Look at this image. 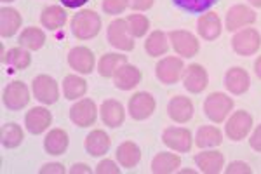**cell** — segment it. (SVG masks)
<instances>
[{"label":"cell","mask_w":261,"mask_h":174,"mask_svg":"<svg viewBox=\"0 0 261 174\" xmlns=\"http://www.w3.org/2000/svg\"><path fill=\"white\" fill-rule=\"evenodd\" d=\"M181 165V159L176 154H169V152H162L157 154L151 160V171L157 174H171L176 172Z\"/></svg>","instance_id":"d4e9b609"},{"label":"cell","mask_w":261,"mask_h":174,"mask_svg":"<svg viewBox=\"0 0 261 174\" xmlns=\"http://www.w3.org/2000/svg\"><path fill=\"white\" fill-rule=\"evenodd\" d=\"M162 141L166 143L171 150L179 152V154H187L192 150V133L185 127H167L162 134Z\"/></svg>","instance_id":"8fae6325"},{"label":"cell","mask_w":261,"mask_h":174,"mask_svg":"<svg viewBox=\"0 0 261 174\" xmlns=\"http://www.w3.org/2000/svg\"><path fill=\"white\" fill-rule=\"evenodd\" d=\"M96 172L98 174H119L120 169L117 167V164L110 159H105L96 165Z\"/></svg>","instance_id":"f35d334b"},{"label":"cell","mask_w":261,"mask_h":174,"mask_svg":"<svg viewBox=\"0 0 261 174\" xmlns=\"http://www.w3.org/2000/svg\"><path fill=\"white\" fill-rule=\"evenodd\" d=\"M169 42L172 49L183 58H192L199 53V40L193 33L187 32V30H174L169 35Z\"/></svg>","instance_id":"52a82bcc"},{"label":"cell","mask_w":261,"mask_h":174,"mask_svg":"<svg viewBox=\"0 0 261 174\" xmlns=\"http://www.w3.org/2000/svg\"><path fill=\"white\" fill-rule=\"evenodd\" d=\"M259 45H261V35L258 33V30L254 28L241 30L231 39V47H233V51L239 56H252V54L258 53Z\"/></svg>","instance_id":"3957f363"},{"label":"cell","mask_w":261,"mask_h":174,"mask_svg":"<svg viewBox=\"0 0 261 174\" xmlns=\"http://www.w3.org/2000/svg\"><path fill=\"white\" fill-rule=\"evenodd\" d=\"M101 120L108 127H120L125 120V110L117 100H107L103 101L99 108Z\"/></svg>","instance_id":"ffe728a7"},{"label":"cell","mask_w":261,"mask_h":174,"mask_svg":"<svg viewBox=\"0 0 261 174\" xmlns=\"http://www.w3.org/2000/svg\"><path fill=\"white\" fill-rule=\"evenodd\" d=\"M127 7L125 0H103V11L107 14H122Z\"/></svg>","instance_id":"74e56055"},{"label":"cell","mask_w":261,"mask_h":174,"mask_svg":"<svg viewBox=\"0 0 261 174\" xmlns=\"http://www.w3.org/2000/svg\"><path fill=\"white\" fill-rule=\"evenodd\" d=\"M21 28V14L12 7H2L0 9V35L4 39L12 37Z\"/></svg>","instance_id":"cb8c5ba5"},{"label":"cell","mask_w":261,"mask_h":174,"mask_svg":"<svg viewBox=\"0 0 261 174\" xmlns=\"http://www.w3.org/2000/svg\"><path fill=\"white\" fill-rule=\"evenodd\" d=\"M249 145H251L252 150H256V152H259V154H261V126L256 127L254 133L251 134Z\"/></svg>","instance_id":"b9f144b4"},{"label":"cell","mask_w":261,"mask_h":174,"mask_svg":"<svg viewBox=\"0 0 261 174\" xmlns=\"http://www.w3.org/2000/svg\"><path fill=\"white\" fill-rule=\"evenodd\" d=\"M33 96L44 105H53L60 97V87H58L56 80L49 75H39V77L33 79L32 84Z\"/></svg>","instance_id":"ba28073f"},{"label":"cell","mask_w":261,"mask_h":174,"mask_svg":"<svg viewBox=\"0 0 261 174\" xmlns=\"http://www.w3.org/2000/svg\"><path fill=\"white\" fill-rule=\"evenodd\" d=\"M112 145V139L110 136L105 133L103 129H94L91 131L89 134H87L86 138V143H84V146H86V152L92 157H101L105 155L108 152V148Z\"/></svg>","instance_id":"7402d4cb"},{"label":"cell","mask_w":261,"mask_h":174,"mask_svg":"<svg viewBox=\"0 0 261 174\" xmlns=\"http://www.w3.org/2000/svg\"><path fill=\"white\" fill-rule=\"evenodd\" d=\"M223 141V134L214 126H202L195 134V145L199 148H213L220 146Z\"/></svg>","instance_id":"83f0119b"},{"label":"cell","mask_w":261,"mask_h":174,"mask_svg":"<svg viewBox=\"0 0 261 174\" xmlns=\"http://www.w3.org/2000/svg\"><path fill=\"white\" fill-rule=\"evenodd\" d=\"M101 30V18L92 9H84L71 19V33L79 40L94 39Z\"/></svg>","instance_id":"6da1fadb"},{"label":"cell","mask_w":261,"mask_h":174,"mask_svg":"<svg viewBox=\"0 0 261 174\" xmlns=\"http://www.w3.org/2000/svg\"><path fill=\"white\" fill-rule=\"evenodd\" d=\"M127 21V27L130 30V33H133V37H136V39H140V37H145L146 33H148L150 30V21L146 16L143 14H130L125 18Z\"/></svg>","instance_id":"8d00e7d4"},{"label":"cell","mask_w":261,"mask_h":174,"mask_svg":"<svg viewBox=\"0 0 261 174\" xmlns=\"http://www.w3.org/2000/svg\"><path fill=\"white\" fill-rule=\"evenodd\" d=\"M113 82H115V87L120 89V91H130V89H134L141 82L140 68L129 65V63H124L113 73Z\"/></svg>","instance_id":"9a60e30c"},{"label":"cell","mask_w":261,"mask_h":174,"mask_svg":"<svg viewBox=\"0 0 261 174\" xmlns=\"http://www.w3.org/2000/svg\"><path fill=\"white\" fill-rule=\"evenodd\" d=\"M183 70H185L183 61L176 56H166L157 63V66H155L157 79L161 80V82L167 84V86L178 82L181 79V75H183Z\"/></svg>","instance_id":"9c48e42d"},{"label":"cell","mask_w":261,"mask_h":174,"mask_svg":"<svg viewBox=\"0 0 261 174\" xmlns=\"http://www.w3.org/2000/svg\"><path fill=\"white\" fill-rule=\"evenodd\" d=\"M247 2H249L251 6H254V7H261V0H247Z\"/></svg>","instance_id":"7dc6e473"},{"label":"cell","mask_w":261,"mask_h":174,"mask_svg":"<svg viewBox=\"0 0 261 174\" xmlns=\"http://www.w3.org/2000/svg\"><path fill=\"white\" fill-rule=\"evenodd\" d=\"M195 164L204 174H218L225 165V155L221 152H200L195 155Z\"/></svg>","instance_id":"603a6c76"},{"label":"cell","mask_w":261,"mask_h":174,"mask_svg":"<svg viewBox=\"0 0 261 174\" xmlns=\"http://www.w3.org/2000/svg\"><path fill=\"white\" fill-rule=\"evenodd\" d=\"M181 172H187V174H195V171H193V169H183V171Z\"/></svg>","instance_id":"c3c4849f"},{"label":"cell","mask_w":261,"mask_h":174,"mask_svg":"<svg viewBox=\"0 0 261 174\" xmlns=\"http://www.w3.org/2000/svg\"><path fill=\"white\" fill-rule=\"evenodd\" d=\"M108 42L115 49L120 51H133L134 49V37L130 33L125 19H113L108 24Z\"/></svg>","instance_id":"277c9868"},{"label":"cell","mask_w":261,"mask_h":174,"mask_svg":"<svg viewBox=\"0 0 261 174\" xmlns=\"http://www.w3.org/2000/svg\"><path fill=\"white\" fill-rule=\"evenodd\" d=\"M68 65L79 73L87 75L94 70V54L89 47H73L68 54Z\"/></svg>","instance_id":"2e32d148"},{"label":"cell","mask_w":261,"mask_h":174,"mask_svg":"<svg viewBox=\"0 0 261 174\" xmlns=\"http://www.w3.org/2000/svg\"><path fill=\"white\" fill-rule=\"evenodd\" d=\"M209 84V75L202 65H190L183 73V86L192 94H199Z\"/></svg>","instance_id":"5bb4252c"},{"label":"cell","mask_w":261,"mask_h":174,"mask_svg":"<svg viewBox=\"0 0 261 174\" xmlns=\"http://www.w3.org/2000/svg\"><path fill=\"white\" fill-rule=\"evenodd\" d=\"M256 21V12L249 9L247 6H233L226 11V18H225V27L228 32H235L239 28H244L247 24H252Z\"/></svg>","instance_id":"4fadbf2b"},{"label":"cell","mask_w":261,"mask_h":174,"mask_svg":"<svg viewBox=\"0 0 261 174\" xmlns=\"http://www.w3.org/2000/svg\"><path fill=\"white\" fill-rule=\"evenodd\" d=\"M226 174H237V172H242V174H251L252 169L249 164L246 162H241V160H235V162H231L228 167L225 169Z\"/></svg>","instance_id":"ab89813d"},{"label":"cell","mask_w":261,"mask_h":174,"mask_svg":"<svg viewBox=\"0 0 261 174\" xmlns=\"http://www.w3.org/2000/svg\"><path fill=\"white\" fill-rule=\"evenodd\" d=\"M231 110H233V100L226 94H223V92H211V94L205 97L204 113L213 122H216V124H221L228 117Z\"/></svg>","instance_id":"7a4b0ae2"},{"label":"cell","mask_w":261,"mask_h":174,"mask_svg":"<svg viewBox=\"0 0 261 174\" xmlns=\"http://www.w3.org/2000/svg\"><path fill=\"white\" fill-rule=\"evenodd\" d=\"M2 63H11L16 70H24L27 66H30L32 56H30V53H28L27 49L14 47V49H11L9 53H7V56H6V59H4Z\"/></svg>","instance_id":"d590c367"},{"label":"cell","mask_w":261,"mask_h":174,"mask_svg":"<svg viewBox=\"0 0 261 174\" xmlns=\"http://www.w3.org/2000/svg\"><path fill=\"white\" fill-rule=\"evenodd\" d=\"M2 101L7 108L12 112H19L28 105L30 101V91H28L27 84H23L21 80H14L9 86L4 89Z\"/></svg>","instance_id":"5b68a950"},{"label":"cell","mask_w":261,"mask_h":174,"mask_svg":"<svg viewBox=\"0 0 261 174\" xmlns=\"http://www.w3.org/2000/svg\"><path fill=\"white\" fill-rule=\"evenodd\" d=\"M251 86V79H249V73H247L244 68L241 66H233L226 71L225 75V87L228 89L231 94L239 96V94H244V92L249 89Z\"/></svg>","instance_id":"d6986e66"},{"label":"cell","mask_w":261,"mask_h":174,"mask_svg":"<svg viewBox=\"0 0 261 174\" xmlns=\"http://www.w3.org/2000/svg\"><path fill=\"white\" fill-rule=\"evenodd\" d=\"M63 91L66 100H79L87 92V82L79 75H66L63 80Z\"/></svg>","instance_id":"d6a6232c"},{"label":"cell","mask_w":261,"mask_h":174,"mask_svg":"<svg viewBox=\"0 0 261 174\" xmlns=\"http://www.w3.org/2000/svg\"><path fill=\"white\" fill-rule=\"evenodd\" d=\"M40 21L45 28L49 30H58L61 27H65L66 23V11L60 6H49L42 11Z\"/></svg>","instance_id":"f546056e"},{"label":"cell","mask_w":261,"mask_h":174,"mask_svg":"<svg viewBox=\"0 0 261 174\" xmlns=\"http://www.w3.org/2000/svg\"><path fill=\"white\" fill-rule=\"evenodd\" d=\"M174 6H178L181 11L190 12V14H202L209 11L213 6H216L218 0H172Z\"/></svg>","instance_id":"e575fe53"},{"label":"cell","mask_w":261,"mask_h":174,"mask_svg":"<svg viewBox=\"0 0 261 174\" xmlns=\"http://www.w3.org/2000/svg\"><path fill=\"white\" fill-rule=\"evenodd\" d=\"M221 28L220 16L216 12H205L197 21V32L205 40H216L221 35Z\"/></svg>","instance_id":"44dd1931"},{"label":"cell","mask_w":261,"mask_h":174,"mask_svg":"<svg viewBox=\"0 0 261 174\" xmlns=\"http://www.w3.org/2000/svg\"><path fill=\"white\" fill-rule=\"evenodd\" d=\"M167 39H169V37H167L166 33L161 32V30H155V32L150 33V37L145 42V51L153 58L162 56V54H166L167 49H169Z\"/></svg>","instance_id":"4dcf8cb0"},{"label":"cell","mask_w":261,"mask_h":174,"mask_svg":"<svg viewBox=\"0 0 261 174\" xmlns=\"http://www.w3.org/2000/svg\"><path fill=\"white\" fill-rule=\"evenodd\" d=\"M19 45L28 51H39L44 47L45 44V33L42 32L40 28L30 27V28H24L19 35Z\"/></svg>","instance_id":"f1b7e54d"},{"label":"cell","mask_w":261,"mask_h":174,"mask_svg":"<svg viewBox=\"0 0 261 174\" xmlns=\"http://www.w3.org/2000/svg\"><path fill=\"white\" fill-rule=\"evenodd\" d=\"M193 103L190 97L187 96H174L167 105V113L174 122L178 124H185V122L192 120L193 117Z\"/></svg>","instance_id":"e0dca14e"},{"label":"cell","mask_w":261,"mask_h":174,"mask_svg":"<svg viewBox=\"0 0 261 174\" xmlns=\"http://www.w3.org/2000/svg\"><path fill=\"white\" fill-rule=\"evenodd\" d=\"M50 172L63 174L65 172V167H63L61 164H45L44 167L40 169V174H50Z\"/></svg>","instance_id":"7bdbcfd3"},{"label":"cell","mask_w":261,"mask_h":174,"mask_svg":"<svg viewBox=\"0 0 261 174\" xmlns=\"http://www.w3.org/2000/svg\"><path fill=\"white\" fill-rule=\"evenodd\" d=\"M44 148L49 155H61L68 148V134L63 129H53L45 136Z\"/></svg>","instance_id":"4316f807"},{"label":"cell","mask_w":261,"mask_h":174,"mask_svg":"<svg viewBox=\"0 0 261 174\" xmlns=\"http://www.w3.org/2000/svg\"><path fill=\"white\" fill-rule=\"evenodd\" d=\"M70 118L75 126L79 127H89L96 122L98 118V108H96V103L89 97L86 100H81L79 103H75L73 107L70 108Z\"/></svg>","instance_id":"7c38bea8"},{"label":"cell","mask_w":261,"mask_h":174,"mask_svg":"<svg viewBox=\"0 0 261 174\" xmlns=\"http://www.w3.org/2000/svg\"><path fill=\"white\" fill-rule=\"evenodd\" d=\"M70 172H71V174H79V172L89 174V172H92V171L89 169V165H86V164H75V165H71Z\"/></svg>","instance_id":"f6af8a7d"},{"label":"cell","mask_w":261,"mask_h":174,"mask_svg":"<svg viewBox=\"0 0 261 174\" xmlns=\"http://www.w3.org/2000/svg\"><path fill=\"white\" fill-rule=\"evenodd\" d=\"M252 129V115L247 113L246 110H239L228 118L225 126V133L231 141H241L249 134Z\"/></svg>","instance_id":"8992f818"},{"label":"cell","mask_w":261,"mask_h":174,"mask_svg":"<svg viewBox=\"0 0 261 174\" xmlns=\"http://www.w3.org/2000/svg\"><path fill=\"white\" fill-rule=\"evenodd\" d=\"M65 7H68V9H79V7H82L84 4H87L89 0H60Z\"/></svg>","instance_id":"ee69618b"},{"label":"cell","mask_w":261,"mask_h":174,"mask_svg":"<svg viewBox=\"0 0 261 174\" xmlns=\"http://www.w3.org/2000/svg\"><path fill=\"white\" fill-rule=\"evenodd\" d=\"M117 160L122 167H136L141 160V150L136 143L133 141H124L122 145L117 148Z\"/></svg>","instance_id":"484cf974"},{"label":"cell","mask_w":261,"mask_h":174,"mask_svg":"<svg viewBox=\"0 0 261 174\" xmlns=\"http://www.w3.org/2000/svg\"><path fill=\"white\" fill-rule=\"evenodd\" d=\"M155 97L150 94V92H136L129 97V115L134 118V120H145L148 118L151 113L155 112Z\"/></svg>","instance_id":"30bf717a"},{"label":"cell","mask_w":261,"mask_h":174,"mask_svg":"<svg viewBox=\"0 0 261 174\" xmlns=\"http://www.w3.org/2000/svg\"><path fill=\"white\" fill-rule=\"evenodd\" d=\"M254 71H256V75L261 79V56L254 61Z\"/></svg>","instance_id":"bcb514c9"},{"label":"cell","mask_w":261,"mask_h":174,"mask_svg":"<svg viewBox=\"0 0 261 174\" xmlns=\"http://www.w3.org/2000/svg\"><path fill=\"white\" fill-rule=\"evenodd\" d=\"M125 2L133 11H148L153 6V0H125Z\"/></svg>","instance_id":"60d3db41"},{"label":"cell","mask_w":261,"mask_h":174,"mask_svg":"<svg viewBox=\"0 0 261 174\" xmlns=\"http://www.w3.org/2000/svg\"><path fill=\"white\" fill-rule=\"evenodd\" d=\"M53 124V115L47 108L44 107H35L32 108L30 112L24 117V126L30 131L32 134H40L44 133L47 127Z\"/></svg>","instance_id":"ac0fdd59"},{"label":"cell","mask_w":261,"mask_h":174,"mask_svg":"<svg viewBox=\"0 0 261 174\" xmlns=\"http://www.w3.org/2000/svg\"><path fill=\"white\" fill-rule=\"evenodd\" d=\"M2 2H12V0H2Z\"/></svg>","instance_id":"681fc988"},{"label":"cell","mask_w":261,"mask_h":174,"mask_svg":"<svg viewBox=\"0 0 261 174\" xmlns=\"http://www.w3.org/2000/svg\"><path fill=\"white\" fill-rule=\"evenodd\" d=\"M23 129L16 124V122H9V124H4L2 131H0V139H2V145L6 148H16L23 143Z\"/></svg>","instance_id":"836d02e7"},{"label":"cell","mask_w":261,"mask_h":174,"mask_svg":"<svg viewBox=\"0 0 261 174\" xmlns=\"http://www.w3.org/2000/svg\"><path fill=\"white\" fill-rule=\"evenodd\" d=\"M124 63H127V56H122V54H117V53H108V54H105V56H101L98 63V71L101 77L110 79L117 71V68L120 65H124Z\"/></svg>","instance_id":"1f68e13d"}]
</instances>
